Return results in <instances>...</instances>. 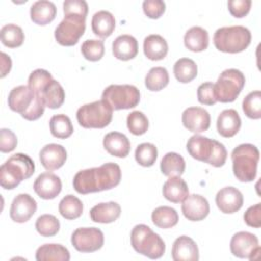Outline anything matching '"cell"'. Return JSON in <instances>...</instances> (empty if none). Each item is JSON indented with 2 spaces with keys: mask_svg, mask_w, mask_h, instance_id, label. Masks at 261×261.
I'll return each mask as SVG.
<instances>
[{
  "mask_svg": "<svg viewBox=\"0 0 261 261\" xmlns=\"http://www.w3.org/2000/svg\"><path fill=\"white\" fill-rule=\"evenodd\" d=\"M241 123V117L234 109H225L218 115L216 126L220 136L231 138L240 130Z\"/></svg>",
  "mask_w": 261,
  "mask_h": 261,
  "instance_id": "603a6c76",
  "label": "cell"
},
{
  "mask_svg": "<svg viewBox=\"0 0 261 261\" xmlns=\"http://www.w3.org/2000/svg\"><path fill=\"white\" fill-rule=\"evenodd\" d=\"M138 41L130 35H120L112 43V53L115 58L127 61L138 54Z\"/></svg>",
  "mask_w": 261,
  "mask_h": 261,
  "instance_id": "7402d4cb",
  "label": "cell"
},
{
  "mask_svg": "<svg viewBox=\"0 0 261 261\" xmlns=\"http://www.w3.org/2000/svg\"><path fill=\"white\" fill-rule=\"evenodd\" d=\"M144 54L150 60H161L168 52L166 40L160 35H149L145 38L143 44Z\"/></svg>",
  "mask_w": 261,
  "mask_h": 261,
  "instance_id": "4316f807",
  "label": "cell"
},
{
  "mask_svg": "<svg viewBox=\"0 0 261 261\" xmlns=\"http://www.w3.org/2000/svg\"><path fill=\"white\" fill-rule=\"evenodd\" d=\"M83 209L84 206L82 201L73 195H66L63 197L58 206V210L61 216L68 220L79 218L83 213Z\"/></svg>",
  "mask_w": 261,
  "mask_h": 261,
  "instance_id": "e575fe53",
  "label": "cell"
},
{
  "mask_svg": "<svg viewBox=\"0 0 261 261\" xmlns=\"http://www.w3.org/2000/svg\"><path fill=\"white\" fill-rule=\"evenodd\" d=\"M1 42L8 48H16L22 45L24 41V34L22 29L14 23H8L2 27L0 31Z\"/></svg>",
  "mask_w": 261,
  "mask_h": 261,
  "instance_id": "74e56055",
  "label": "cell"
},
{
  "mask_svg": "<svg viewBox=\"0 0 261 261\" xmlns=\"http://www.w3.org/2000/svg\"><path fill=\"white\" fill-rule=\"evenodd\" d=\"M37 95L41 97L45 106L51 109L59 108L63 104L65 98V93L62 86L55 80L51 81L42 90V92Z\"/></svg>",
  "mask_w": 261,
  "mask_h": 261,
  "instance_id": "f546056e",
  "label": "cell"
},
{
  "mask_svg": "<svg viewBox=\"0 0 261 261\" xmlns=\"http://www.w3.org/2000/svg\"><path fill=\"white\" fill-rule=\"evenodd\" d=\"M86 30V17L66 15L56 27L55 40L62 46H73L84 35Z\"/></svg>",
  "mask_w": 261,
  "mask_h": 261,
  "instance_id": "8fae6325",
  "label": "cell"
},
{
  "mask_svg": "<svg viewBox=\"0 0 261 261\" xmlns=\"http://www.w3.org/2000/svg\"><path fill=\"white\" fill-rule=\"evenodd\" d=\"M68 250L60 244H45L37 249V261H68Z\"/></svg>",
  "mask_w": 261,
  "mask_h": 261,
  "instance_id": "4dcf8cb0",
  "label": "cell"
},
{
  "mask_svg": "<svg viewBox=\"0 0 261 261\" xmlns=\"http://www.w3.org/2000/svg\"><path fill=\"white\" fill-rule=\"evenodd\" d=\"M157 156V148L152 143H142L137 147L135 151L136 161L144 167L152 166L155 163Z\"/></svg>",
  "mask_w": 261,
  "mask_h": 261,
  "instance_id": "f35d334b",
  "label": "cell"
},
{
  "mask_svg": "<svg viewBox=\"0 0 261 261\" xmlns=\"http://www.w3.org/2000/svg\"><path fill=\"white\" fill-rule=\"evenodd\" d=\"M169 83V74L165 67L156 66L152 67L146 77H145V85L148 90L157 92L165 88Z\"/></svg>",
  "mask_w": 261,
  "mask_h": 261,
  "instance_id": "d590c367",
  "label": "cell"
},
{
  "mask_svg": "<svg viewBox=\"0 0 261 261\" xmlns=\"http://www.w3.org/2000/svg\"><path fill=\"white\" fill-rule=\"evenodd\" d=\"M181 121L186 128L192 133H202L209 128L211 117L209 112L202 107H189L181 115Z\"/></svg>",
  "mask_w": 261,
  "mask_h": 261,
  "instance_id": "5bb4252c",
  "label": "cell"
},
{
  "mask_svg": "<svg viewBox=\"0 0 261 261\" xmlns=\"http://www.w3.org/2000/svg\"><path fill=\"white\" fill-rule=\"evenodd\" d=\"M160 169L166 176H180L186 169L185 159L175 152H168L161 160Z\"/></svg>",
  "mask_w": 261,
  "mask_h": 261,
  "instance_id": "1f68e13d",
  "label": "cell"
},
{
  "mask_svg": "<svg viewBox=\"0 0 261 261\" xmlns=\"http://www.w3.org/2000/svg\"><path fill=\"white\" fill-rule=\"evenodd\" d=\"M51 81H53V77H52L51 73L48 70L38 68V69H35L34 71L31 72V74L29 76V81H28V84H29L28 86L36 94H40L42 92V90Z\"/></svg>",
  "mask_w": 261,
  "mask_h": 261,
  "instance_id": "ee69618b",
  "label": "cell"
},
{
  "mask_svg": "<svg viewBox=\"0 0 261 261\" xmlns=\"http://www.w3.org/2000/svg\"><path fill=\"white\" fill-rule=\"evenodd\" d=\"M243 111L248 117L252 119H259L261 117V92L260 91H253L244 98Z\"/></svg>",
  "mask_w": 261,
  "mask_h": 261,
  "instance_id": "60d3db41",
  "label": "cell"
},
{
  "mask_svg": "<svg viewBox=\"0 0 261 261\" xmlns=\"http://www.w3.org/2000/svg\"><path fill=\"white\" fill-rule=\"evenodd\" d=\"M92 31L100 38L109 37L115 29V18L113 14L107 10H100L92 17Z\"/></svg>",
  "mask_w": 261,
  "mask_h": 261,
  "instance_id": "83f0119b",
  "label": "cell"
},
{
  "mask_svg": "<svg viewBox=\"0 0 261 261\" xmlns=\"http://www.w3.org/2000/svg\"><path fill=\"white\" fill-rule=\"evenodd\" d=\"M175 79L182 84L192 82L198 73V67L194 60L190 58H180L173 65Z\"/></svg>",
  "mask_w": 261,
  "mask_h": 261,
  "instance_id": "836d02e7",
  "label": "cell"
},
{
  "mask_svg": "<svg viewBox=\"0 0 261 261\" xmlns=\"http://www.w3.org/2000/svg\"><path fill=\"white\" fill-rule=\"evenodd\" d=\"M37 202L29 194L17 195L10 206V218L14 222H27L36 212Z\"/></svg>",
  "mask_w": 261,
  "mask_h": 261,
  "instance_id": "9a60e30c",
  "label": "cell"
},
{
  "mask_svg": "<svg viewBox=\"0 0 261 261\" xmlns=\"http://www.w3.org/2000/svg\"><path fill=\"white\" fill-rule=\"evenodd\" d=\"M83 56L89 61H98L100 60L105 52L104 42L102 40H86L81 47Z\"/></svg>",
  "mask_w": 261,
  "mask_h": 261,
  "instance_id": "b9f144b4",
  "label": "cell"
},
{
  "mask_svg": "<svg viewBox=\"0 0 261 261\" xmlns=\"http://www.w3.org/2000/svg\"><path fill=\"white\" fill-rule=\"evenodd\" d=\"M121 208L116 202L100 203L90 210V217L94 222L110 223L120 216Z\"/></svg>",
  "mask_w": 261,
  "mask_h": 261,
  "instance_id": "d4e9b609",
  "label": "cell"
},
{
  "mask_svg": "<svg viewBox=\"0 0 261 261\" xmlns=\"http://www.w3.org/2000/svg\"><path fill=\"white\" fill-rule=\"evenodd\" d=\"M17 145V139L15 134L8 128H1L0 130V151L2 153H8L15 149Z\"/></svg>",
  "mask_w": 261,
  "mask_h": 261,
  "instance_id": "c3c4849f",
  "label": "cell"
},
{
  "mask_svg": "<svg viewBox=\"0 0 261 261\" xmlns=\"http://www.w3.org/2000/svg\"><path fill=\"white\" fill-rule=\"evenodd\" d=\"M43 167L49 171L60 168L66 161L67 154L63 146L59 144H48L44 146L39 154Z\"/></svg>",
  "mask_w": 261,
  "mask_h": 261,
  "instance_id": "d6986e66",
  "label": "cell"
},
{
  "mask_svg": "<svg viewBox=\"0 0 261 261\" xmlns=\"http://www.w3.org/2000/svg\"><path fill=\"white\" fill-rule=\"evenodd\" d=\"M63 12L66 15H77L86 17L88 14V4L84 0H65L63 2Z\"/></svg>",
  "mask_w": 261,
  "mask_h": 261,
  "instance_id": "f6af8a7d",
  "label": "cell"
},
{
  "mask_svg": "<svg viewBox=\"0 0 261 261\" xmlns=\"http://www.w3.org/2000/svg\"><path fill=\"white\" fill-rule=\"evenodd\" d=\"M244 73L236 68L223 70L214 84V94L217 101L222 103L233 102L245 86Z\"/></svg>",
  "mask_w": 261,
  "mask_h": 261,
  "instance_id": "9c48e42d",
  "label": "cell"
},
{
  "mask_svg": "<svg viewBox=\"0 0 261 261\" xmlns=\"http://www.w3.org/2000/svg\"><path fill=\"white\" fill-rule=\"evenodd\" d=\"M151 218L153 223L159 228H170L178 222V214L176 210L168 206L155 208L152 212Z\"/></svg>",
  "mask_w": 261,
  "mask_h": 261,
  "instance_id": "d6a6232c",
  "label": "cell"
},
{
  "mask_svg": "<svg viewBox=\"0 0 261 261\" xmlns=\"http://www.w3.org/2000/svg\"><path fill=\"white\" fill-rule=\"evenodd\" d=\"M113 109L103 99L81 106L76 111V119L85 128H103L112 119Z\"/></svg>",
  "mask_w": 261,
  "mask_h": 261,
  "instance_id": "ba28073f",
  "label": "cell"
},
{
  "mask_svg": "<svg viewBox=\"0 0 261 261\" xmlns=\"http://www.w3.org/2000/svg\"><path fill=\"white\" fill-rule=\"evenodd\" d=\"M181 211L188 220L200 221L209 214L210 206L206 198L198 194H193L188 195L182 201Z\"/></svg>",
  "mask_w": 261,
  "mask_h": 261,
  "instance_id": "2e32d148",
  "label": "cell"
},
{
  "mask_svg": "<svg viewBox=\"0 0 261 261\" xmlns=\"http://www.w3.org/2000/svg\"><path fill=\"white\" fill-rule=\"evenodd\" d=\"M187 150L194 159L214 167L223 166L227 157L223 144L200 135H194L188 140Z\"/></svg>",
  "mask_w": 261,
  "mask_h": 261,
  "instance_id": "7a4b0ae2",
  "label": "cell"
},
{
  "mask_svg": "<svg viewBox=\"0 0 261 261\" xmlns=\"http://www.w3.org/2000/svg\"><path fill=\"white\" fill-rule=\"evenodd\" d=\"M126 125L128 130L136 136H141L144 135L149 127V120L147 116L139 111H133L127 115L126 118Z\"/></svg>",
  "mask_w": 261,
  "mask_h": 261,
  "instance_id": "7bdbcfd3",
  "label": "cell"
},
{
  "mask_svg": "<svg viewBox=\"0 0 261 261\" xmlns=\"http://www.w3.org/2000/svg\"><path fill=\"white\" fill-rule=\"evenodd\" d=\"M130 244L136 252L150 259H158L165 252V244L161 237L146 224H138L133 228Z\"/></svg>",
  "mask_w": 261,
  "mask_h": 261,
  "instance_id": "52a82bcc",
  "label": "cell"
},
{
  "mask_svg": "<svg viewBox=\"0 0 261 261\" xmlns=\"http://www.w3.org/2000/svg\"><path fill=\"white\" fill-rule=\"evenodd\" d=\"M56 11L57 9L53 2L48 0H39L34 2L31 6V19L39 25H45L55 18Z\"/></svg>",
  "mask_w": 261,
  "mask_h": 261,
  "instance_id": "484cf974",
  "label": "cell"
},
{
  "mask_svg": "<svg viewBox=\"0 0 261 261\" xmlns=\"http://www.w3.org/2000/svg\"><path fill=\"white\" fill-rule=\"evenodd\" d=\"M171 257L174 261H197L199 260L198 246L190 237L180 236L172 245Z\"/></svg>",
  "mask_w": 261,
  "mask_h": 261,
  "instance_id": "ffe728a7",
  "label": "cell"
},
{
  "mask_svg": "<svg viewBox=\"0 0 261 261\" xmlns=\"http://www.w3.org/2000/svg\"><path fill=\"white\" fill-rule=\"evenodd\" d=\"M62 189L60 178L52 172L41 173L34 182L35 193L44 200H51L57 197Z\"/></svg>",
  "mask_w": 261,
  "mask_h": 261,
  "instance_id": "e0dca14e",
  "label": "cell"
},
{
  "mask_svg": "<svg viewBox=\"0 0 261 261\" xmlns=\"http://www.w3.org/2000/svg\"><path fill=\"white\" fill-rule=\"evenodd\" d=\"M71 244L82 253H92L102 248L104 234L97 227H80L71 234Z\"/></svg>",
  "mask_w": 261,
  "mask_h": 261,
  "instance_id": "7c38bea8",
  "label": "cell"
},
{
  "mask_svg": "<svg viewBox=\"0 0 261 261\" xmlns=\"http://www.w3.org/2000/svg\"><path fill=\"white\" fill-rule=\"evenodd\" d=\"M102 99L113 110L129 109L140 102V91L133 85H110L104 89Z\"/></svg>",
  "mask_w": 261,
  "mask_h": 261,
  "instance_id": "30bf717a",
  "label": "cell"
},
{
  "mask_svg": "<svg viewBox=\"0 0 261 261\" xmlns=\"http://www.w3.org/2000/svg\"><path fill=\"white\" fill-rule=\"evenodd\" d=\"M198 101L204 105H214L217 100L214 94V84L206 82L201 84L197 90Z\"/></svg>",
  "mask_w": 261,
  "mask_h": 261,
  "instance_id": "bcb514c9",
  "label": "cell"
},
{
  "mask_svg": "<svg viewBox=\"0 0 261 261\" xmlns=\"http://www.w3.org/2000/svg\"><path fill=\"white\" fill-rule=\"evenodd\" d=\"M143 10L148 17L157 19L165 11V2L161 0H145L143 2Z\"/></svg>",
  "mask_w": 261,
  "mask_h": 261,
  "instance_id": "7dc6e473",
  "label": "cell"
},
{
  "mask_svg": "<svg viewBox=\"0 0 261 261\" xmlns=\"http://www.w3.org/2000/svg\"><path fill=\"white\" fill-rule=\"evenodd\" d=\"M215 202L221 212L231 214L242 208L244 197L237 188L224 187L217 192Z\"/></svg>",
  "mask_w": 261,
  "mask_h": 261,
  "instance_id": "ac0fdd59",
  "label": "cell"
},
{
  "mask_svg": "<svg viewBox=\"0 0 261 261\" xmlns=\"http://www.w3.org/2000/svg\"><path fill=\"white\" fill-rule=\"evenodd\" d=\"M103 147L112 156L124 158L129 154L130 143L124 134L110 132L103 139Z\"/></svg>",
  "mask_w": 261,
  "mask_h": 261,
  "instance_id": "44dd1931",
  "label": "cell"
},
{
  "mask_svg": "<svg viewBox=\"0 0 261 261\" xmlns=\"http://www.w3.org/2000/svg\"><path fill=\"white\" fill-rule=\"evenodd\" d=\"M252 35L249 29L243 25L223 27L214 33L213 43L216 49L225 53L244 51L251 43Z\"/></svg>",
  "mask_w": 261,
  "mask_h": 261,
  "instance_id": "8992f818",
  "label": "cell"
},
{
  "mask_svg": "<svg viewBox=\"0 0 261 261\" xmlns=\"http://www.w3.org/2000/svg\"><path fill=\"white\" fill-rule=\"evenodd\" d=\"M50 132L57 139H66L73 133L70 118L65 114H56L50 118Z\"/></svg>",
  "mask_w": 261,
  "mask_h": 261,
  "instance_id": "8d00e7d4",
  "label": "cell"
},
{
  "mask_svg": "<svg viewBox=\"0 0 261 261\" xmlns=\"http://www.w3.org/2000/svg\"><path fill=\"white\" fill-rule=\"evenodd\" d=\"M260 153L253 144H241L231 152L232 171L234 176L243 182L255 179Z\"/></svg>",
  "mask_w": 261,
  "mask_h": 261,
  "instance_id": "5b68a950",
  "label": "cell"
},
{
  "mask_svg": "<svg viewBox=\"0 0 261 261\" xmlns=\"http://www.w3.org/2000/svg\"><path fill=\"white\" fill-rule=\"evenodd\" d=\"M251 4V0H229L227 2V7L232 16L241 18L249 13Z\"/></svg>",
  "mask_w": 261,
  "mask_h": 261,
  "instance_id": "681fc988",
  "label": "cell"
},
{
  "mask_svg": "<svg viewBox=\"0 0 261 261\" xmlns=\"http://www.w3.org/2000/svg\"><path fill=\"white\" fill-rule=\"evenodd\" d=\"M244 220L247 225L255 228H259L261 226V205L257 203L251 207H249L245 214Z\"/></svg>",
  "mask_w": 261,
  "mask_h": 261,
  "instance_id": "f907efd6",
  "label": "cell"
},
{
  "mask_svg": "<svg viewBox=\"0 0 261 261\" xmlns=\"http://www.w3.org/2000/svg\"><path fill=\"white\" fill-rule=\"evenodd\" d=\"M9 108L19 113L27 120L40 118L45 110V104L29 86H17L8 95Z\"/></svg>",
  "mask_w": 261,
  "mask_h": 261,
  "instance_id": "3957f363",
  "label": "cell"
},
{
  "mask_svg": "<svg viewBox=\"0 0 261 261\" xmlns=\"http://www.w3.org/2000/svg\"><path fill=\"white\" fill-rule=\"evenodd\" d=\"M185 46L193 52H201L207 49L209 45L208 32L201 27H192L184 37Z\"/></svg>",
  "mask_w": 261,
  "mask_h": 261,
  "instance_id": "f1b7e54d",
  "label": "cell"
},
{
  "mask_svg": "<svg viewBox=\"0 0 261 261\" xmlns=\"http://www.w3.org/2000/svg\"><path fill=\"white\" fill-rule=\"evenodd\" d=\"M121 179L120 167L113 162L104 163L99 167L80 170L75 173L72 185L79 194H90L110 190Z\"/></svg>",
  "mask_w": 261,
  "mask_h": 261,
  "instance_id": "6da1fadb",
  "label": "cell"
},
{
  "mask_svg": "<svg viewBox=\"0 0 261 261\" xmlns=\"http://www.w3.org/2000/svg\"><path fill=\"white\" fill-rule=\"evenodd\" d=\"M162 194L169 202L179 203L188 197L189 188L180 176H170L163 185Z\"/></svg>",
  "mask_w": 261,
  "mask_h": 261,
  "instance_id": "cb8c5ba5",
  "label": "cell"
},
{
  "mask_svg": "<svg viewBox=\"0 0 261 261\" xmlns=\"http://www.w3.org/2000/svg\"><path fill=\"white\" fill-rule=\"evenodd\" d=\"M230 252L238 258L254 259V254L259 255L260 246L258 238L249 231H239L230 240Z\"/></svg>",
  "mask_w": 261,
  "mask_h": 261,
  "instance_id": "4fadbf2b",
  "label": "cell"
},
{
  "mask_svg": "<svg viewBox=\"0 0 261 261\" xmlns=\"http://www.w3.org/2000/svg\"><path fill=\"white\" fill-rule=\"evenodd\" d=\"M11 64L10 57L4 52H1V77H4L10 71Z\"/></svg>",
  "mask_w": 261,
  "mask_h": 261,
  "instance_id": "816d5d0a",
  "label": "cell"
},
{
  "mask_svg": "<svg viewBox=\"0 0 261 261\" xmlns=\"http://www.w3.org/2000/svg\"><path fill=\"white\" fill-rule=\"evenodd\" d=\"M35 226L42 237H53L59 231L60 222L52 214H43L37 218Z\"/></svg>",
  "mask_w": 261,
  "mask_h": 261,
  "instance_id": "ab89813d",
  "label": "cell"
},
{
  "mask_svg": "<svg viewBox=\"0 0 261 261\" xmlns=\"http://www.w3.org/2000/svg\"><path fill=\"white\" fill-rule=\"evenodd\" d=\"M35 172V163L30 156L16 153L0 167V185L5 190L16 188L20 181L30 178Z\"/></svg>",
  "mask_w": 261,
  "mask_h": 261,
  "instance_id": "277c9868",
  "label": "cell"
}]
</instances>
